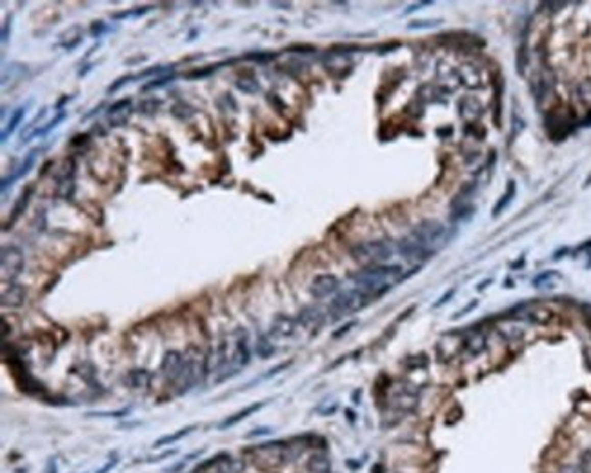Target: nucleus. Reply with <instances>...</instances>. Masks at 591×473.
Segmentation results:
<instances>
[{"instance_id": "nucleus-7", "label": "nucleus", "mask_w": 591, "mask_h": 473, "mask_svg": "<svg viewBox=\"0 0 591 473\" xmlns=\"http://www.w3.org/2000/svg\"><path fill=\"white\" fill-rule=\"evenodd\" d=\"M182 369H184L182 353L171 349V351H167L166 355H164L162 362H160V371H162V375L167 381H173V382L179 381L180 375H182Z\"/></svg>"}, {"instance_id": "nucleus-31", "label": "nucleus", "mask_w": 591, "mask_h": 473, "mask_svg": "<svg viewBox=\"0 0 591 473\" xmlns=\"http://www.w3.org/2000/svg\"><path fill=\"white\" fill-rule=\"evenodd\" d=\"M275 57H277V53H262V51L246 55V58H250V60H257V62H269V60H273Z\"/></svg>"}, {"instance_id": "nucleus-6", "label": "nucleus", "mask_w": 591, "mask_h": 473, "mask_svg": "<svg viewBox=\"0 0 591 473\" xmlns=\"http://www.w3.org/2000/svg\"><path fill=\"white\" fill-rule=\"evenodd\" d=\"M446 235V228L437 222V220H426L421 226H416V229L413 231V239L421 246H424L428 251L433 253V249L437 248L438 242L444 239Z\"/></svg>"}, {"instance_id": "nucleus-39", "label": "nucleus", "mask_w": 591, "mask_h": 473, "mask_svg": "<svg viewBox=\"0 0 591 473\" xmlns=\"http://www.w3.org/2000/svg\"><path fill=\"white\" fill-rule=\"evenodd\" d=\"M355 324H357V322H350V324H346V326H344V328H342V329H340V332H335V333H333V337H340V335H342V333H346V332H350V329H351V328H353Z\"/></svg>"}, {"instance_id": "nucleus-20", "label": "nucleus", "mask_w": 591, "mask_h": 473, "mask_svg": "<svg viewBox=\"0 0 591 473\" xmlns=\"http://www.w3.org/2000/svg\"><path fill=\"white\" fill-rule=\"evenodd\" d=\"M128 382L131 388H144L150 384V373L146 369H133L128 375Z\"/></svg>"}, {"instance_id": "nucleus-25", "label": "nucleus", "mask_w": 591, "mask_h": 473, "mask_svg": "<svg viewBox=\"0 0 591 473\" xmlns=\"http://www.w3.org/2000/svg\"><path fill=\"white\" fill-rule=\"evenodd\" d=\"M484 348H486V341H484L482 335H473L471 339H467L466 349L471 355H479L480 351H484Z\"/></svg>"}, {"instance_id": "nucleus-41", "label": "nucleus", "mask_w": 591, "mask_h": 473, "mask_svg": "<svg viewBox=\"0 0 591 473\" xmlns=\"http://www.w3.org/2000/svg\"><path fill=\"white\" fill-rule=\"evenodd\" d=\"M584 471L586 473H591V455H586L584 457Z\"/></svg>"}, {"instance_id": "nucleus-44", "label": "nucleus", "mask_w": 591, "mask_h": 473, "mask_svg": "<svg viewBox=\"0 0 591 473\" xmlns=\"http://www.w3.org/2000/svg\"><path fill=\"white\" fill-rule=\"evenodd\" d=\"M2 326H4V339H8V322L2 320Z\"/></svg>"}, {"instance_id": "nucleus-38", "label": "nucleus", "mask_w": 591, "mask_h": 473, "mask_svg": "<svg viewBox=\"0 0 591 473\" xmlns=\"http://www.w3.org/2000/svg\"><path fill=\"white\" fill-rule=\"evenodd\" d=\"M287 366H289V362H284V364H279L277 366V368H273V369H269V373L266 375V377H273V375H277V373H280V369H286Z\"/></svg>"}, {"instance_id": "nucleus-5", "label": "nucleus", "mask_w": 591, "mask_h": 473, "mask_svg": "<svg viewBox=\"0 0 591 473\" xmlns=\"http://www.w3.org/2000/svg\"><path fill=\"white\" fill-rule=\"evenodd\" d=\"M26 268V258L24 251L17 246H4L2 253H0V273H2V280H15L24 273Z\"/></svg>"}, {"instance_id": "nucleus-15", "label": "nucleus", "mask_w": 591, "mask_h": 473, "mask_svg": "<svg viewBox=\"0 0 591 473\" xmlns=\"http://www.w3.org/2000/svg\"><path fill=\"white\" fill-rule=\"evenodd\" d=\"M309 473H331V461L326 453H313L306 462Z\"/></svg>"}, {"instance_id": "nucleus-18", "label": "nucleus", "mask_w": 591, "mask_h": 473, "mask_svg": "<svg viewBox=\"0 0 591 473\" xmlns=\"http://www.w3.org/2000/svg\"><path fill=\"white\" fill-rule=\"evenodd\" d=\"M264 406V403H257V404H251V406L244 408V410L237 411L235 415L228 417V419L224 420V422H220V430H224V428H229V426H235L237 422H240V420L248 419V417L251 415V413H255V411H258L260 408Z\"/></svg>"}, {"instance_id": "nucleus-3", "label": "nucleus", "mask_w": 591, "mask_h": 473, "mask_svg": "<svg viewBox=\"0 0 591 473\" xmlns=\"http://www.w3.org/2000/svg\"><path fill=\"white\" fill-rule=\"evenodd\" d=\"M251 453L255 455V464L260 466V468H279V466L286 464L289 459H291V453H289V446L286 442H266V444H260L257 448H251Z\"/></svg>"}, {"instance_id": "nucleus-37", "label": "nucleus", "mask_w": 591, "mask_h": 473, "mask_svg": "<svg viewBox=\"0 0 591 473\" xmlns=\"http://www.w3.org/2000/svg\"><path fill=\"white\" fill-rule=\"evenodd\" d=\"M271 432H273L271 428H257L255 432H250L246 437H250V439H251V437H258V435H269Z\"/></svg>"}, {"instance_id": "nucleus-10", "label": "nucleus", "mask_w": 591, "mask_h": 473, "mask_svg": "<svg viewBox=\"0 0 591 473\" xmlns=\"http://www.w3.org/2000/svg\"><path fill=\"white\" fill-rule=\"evenodd\" d=\"M251 359V351H250V337H248L246 329L238 328L235 332V355H233V362L235 368H242L246 366Z\"/></svg>"}, {"instance_id": "nucleus-40", "label": "nucleus", "mask_w": 591, "mask_h": 473, "mask_svg": "<svg viewBox=\"0 0 591 473\" xmlns=\"http://www.w3.org/2000/svg\"><path fill=\"white\" fill-rule=\"evenodd\" d=\"M117 462H118V459H117V457H113V461H109V462H108V464H106V466H104V468L100 469V471H98V473H106V471H108V469H111V468H113V466L117 464Z\"/></svg>"}, {"instance_id": "nucleus-14", "label": "nucleus", "mask_w": 591, "mask_h": 473, "mask_svg": "<svg viewBox=\"0 0 591 473\" xmlns=\"http://www.w3.org/2000/svg\"><path fill=\"white\" fill-rule=\"evenodd\" d=\"M297 329V322L287 315H277L271 322V333L275 337H291Z\"/></svg>"}, {"instance_id": "nucleus-24", "label": "nucleus", "mask_w": 591, "mask_h": 473, "mask_svg": "<svg viewBox=\"0 0 591 473\" xmlns=\"http://www.w3.org/2000/svg\"><path fill=\"white\" fill-rule=\"evenodd\" d=\"M66 116H67V113H66V111L57 113V116H55L53 121H50L46 126H42L40 129H35V133H33V135H31V138H33V137H44V135H47V133H50L51 129L57 128V126H59L60 122H62L64 119H66Z\"/></svg>"}, {"instance_id": "nucleus-28", "label": "nucleus", "mask_w": 591, "mask_h": 473, "mask_svg": "<svg viewBox=\"0 0 591 473\" xmlns=\"http://www.w3.org/2000/svg\"><path fill=\"white\" fill-rule=\"evenodd\" d=\"M171 80H173V75H162V77H157V79L150 80L147 84H144L142 86V91H150V89H157V87H162L166 86V84H169Z\"/></svg>"}, {"instance_id": "nucleus-34", "label": "nucleus", "mask_w": 591, "mask_h": 473, "mask_svg": "<svg viewBox=\"0 0 591 473\" xmlns=\"http://www.w3.org/2000/svg\"><path fill=\"white\" fill-rule=\"evenodd\" d=\"M129 410H118V411H98V413H88V415H96V417H124L128 415Z\"/></svg>"}, {"instance_id": "nucleus-12", "label": "nucleus", "mask_w": 591, "mask_h": 473, "mask_svg": "<svg viewBox=\"0 0 591 473\" xmlns=\"http://www.w3.org/2000/svg\"><path fill=\"white\" fill-rule=\"evenodd\" d=\"M73 175H75V162L69 158L64 162V168L59 175V195L64 199H71V195H73V190H75Z\"/></svg>"}, {"instance_id": "nucleus-4", "label": "nucleus", "mask_w": 591, "mask_h": 473, "mask_svg": "<svg viewBox=\"0 0 591 473\" xmlns=\"http://www.w3.org/2000/svg\"><path fill=\"white\" fill-rule=\"evenodd\" d=\"M370 297L366 293H362L360 290H348L342 291L331 300L329 304V312L335 313L333 319H340V317L346 315H353V313L360 312L362 308H366L370 304Z\"/></svg>"}, {"instance_id": "nucleus-2", "label": "nucleus", "mask_w": 591, "mask_h": 473, "mask_svg": "<svg viewBox=\"0 0 591 473\" xmlns=\"http://www.w3.org/2000/svg\"><path fill=\"white\" fill-rule=\"evenodd\" d=\"M351 257L364 266H379L393 257V246L386 241L358 242L351 248Z\"/></svg>"}, {"instance_id": "nucleus-16", "label": "nucleus", "mask_w": 591, "mask_h": 473, "mask_svg": "<svg viewBox=\"0 0 591 473\" xmlns=\"http://www.w3.org/2000/svg\"><path fill=\"white\" fill-rule=\"evenodd\" d=\"M299 322L304 326V328H318L322 322H324V315L318 308H304L299 315Z\"/></svg>"}, {"instance_id": "nucleus-33", "label": "nucleus", "mask_w": 591, "mask_h": 473, "mask_svg": "<svg viewBox=\"0 0 591 473\" xmlns=\"http://www.w3.org/2000/svg\"><path fill=\"white\" fill-rule=\"evenodd\" d=\"M440 24V20H416L408 26L409 29H424V28H435Z\"/></svg>"}, {"instance_id": "nucleus-32", "label": "nucleus", "mask_w": 591, "mask_h": 473, "mask_svg": "<svg viewBox=\"0 0 591 473\" xmlns=\"http://www.w3.org/2000/svg\"><path fill=\"white\" fill-rule=\"evenodd\" d=\"M133 79H135L133 75H126V77H120V79H118L117 82H113L111 86L108 87V93H115V91H118V89H120V87L124 86V84L131 82V80H133Z\"/></svg>"}, {"instance_id": "nucleus-13", "label": "nucleus", "mask_w": 591, "mask_h": 473, "mask_svg": "<svg viewBox=\"0 0 591 473\" xmlns=\"http://www.w3.org/2000/svg\"><path fill=\"white\" fill-rule=\"evenodd\" d=\"M37 153H38V150H31L30 153L24 157V160L20 162V166L17 168V171H15L11 177H4V179H2V191H4V193H6V190H8V186H11L15 180L22 179V177H26V175L30 173L31 168L35 166V158H37Z\"/></svg>"}, {"instance_id": "nucleus-23", "label": "nucleus", "mask_w": 591, "mask_h": 473, "mask_svg": "<svg viewBox=\"0 0 591 473\" xmlns=\"http://www.w3.org/2000/svg\"><path fill=\"white\" fill-rule=\"evenodd\" d=\"M147 11H151V6H144V8H135V9H128V11H118L113 13L111 18L113 20H124V18H137L146 15Z\"/></svg>"}, {"instance_id": "nucleus-35", "label": "nucleus", "mask_w": 591, "mask_h": 473, "mask_svg": "<svg viewBox=\"0 0 591 473\" xmlns=\"http://www.w3.org/2000/svg\"><path fill=\"white\" fill-rule=\"evenodd\" d=\"M89 31H91L93 37H100V35L104 33V31H108V28L104 26V22L98 20V22H93L91 28H89Z\"/></svg>"}, {"instance_id": "nucleus-26", "label": "nucleus", "mask_w": 591, "mask_h": 473, "mask_svg": "<svg viewBox=\"0 0 591 473\" xmlns=\"http://www.w3.org/2000/svg\"><path fill=\"white\" fill-rule=\"evenodd\" d=\"M171 113H173V116L180 119V121H187L189 116L195 115V109H193L191 106L184 104V102H179V104H175L171 108Z\"/></svg>"}, {"instance_id": "nucleus-29", "label": "nucleus", "mask_w": 591, "mask_h": 473, "mask_svg": "<svg viewBox=\"0 0 591 473\" xmlns=\"http://www.w3.org/2000/svg\"><path fill=\"white\" fill-rule=\"evenodd\" d=\"M30 195H31V190H28L24 195L18 199V202L15 204V208H13V215H11V222H13V220H17L18 217H20V213L26 209V206H28V202H30Z\"/></svg>"}, {"instance_id": "nucleus-8", "label": "nucleus", "mask_w": 591, "mask_h": 473, "mask_svg": "<svg viewBox=\"0 0 591 473\" xmlns=\"http://www.w3.org/2000/svg\"><path fill=\"white\" fill-rule=\"evenodd\" d=\"M338 286H340V282H338V278L335 275H318V277L313 278L311 282V295L315 299H326L329 295H333L338 290Z\"/></svg>"}, {"instance_id": "nucleus-27", "label": "nucleus", "mask_w": 591, "mask_h": 473, "mask_svg": "<svg viewBox=\"0 0 591 473\" xmlns=\"http://www.w3.org/2000/svg\"><path fill=\"white\" fill-rule=\"evenodd\" d=\"M513 195H515V182H509V190L506 191V193H504V195H502V199L499 200V204H497L495 209H493V215H495V217L499 215V213L502 211V209L506 208V206H508L509 202H511Z\"/></svg>"}, {"instance_id": "nucleus-30", "label": "nucleus", "mask_w": 591, "mask_h": 473, "mask_svg": "<svg viewBox=\"0 0 591 473\" xmlns=\"http://www.w3.org/2000/svg\"><path fill=\"white\" fill-rule=\"evenodd\" d=\"M129 104H131V99H120V100H117V102H115V104H111L108 108V115L111 116V115H117V113H120V111H124V109H128L129 108Z\"/></svg>"}, {"instance_id": "nucleus-22", "label": "nucleus", "mask_w": 591, "mask_h": 473, "mask_svg": "<svg viewBox=\"0 0 591 473\" xmlns=\"http://www.w3.org/2000/svg\"><path fill=\"white\" fill-rule=\"evenodd\" d=\"M255 349H257V355L260 359H269L271 355H273V351H275V348H273V344L269 342V339H267L266 335H260L257 341V346H255Z\"/></svg>"}, {"instance_id": "nucleus-21", "label": "nucleus", "mask_w": 591, "mask_h": 473, "mask_svg": "<svg viewBox=\"0 0 591 473\" xmlns=\"http://www.w3.org/2000/svg\"><path fill=\"white\" fill-rule=\"evenodd\" d=\"M237 87L242 93H246V95H253V93L260 91V84H258L257 79H253V77H240V79L237 80Z\"/></svg>"}, {"instance_id": "nucleus-1", "label": "nucleus", "mask_w": 591, "mask_h": 473, "mask_svg": "<svg viewBox=\"0 0 591 473\" xmlns=\"http://www.w3.org/2000/svg\"><path fill=\"white\" fill-rule=\"evenodd\" d=\"M402 278H404V273H402L400 266L379 264L370 266L366 270H360L358 273H355L353 284L355 290H360L370 299H375V297H380L382 293H386L393 284H397Z\"/></svg>"}, {"instance_id": "nucleus-11", "label": "nucleus", "mask_w": 591, "mask_h": 473, "mask_svg": "<svg viewBox=\"0 0 591 473\" xmlns=\"http://www.w3.org/2000/svg\"><path fill=\"white\" fill-rule=\"evenodd\" d=\"M26 297H28V290H26L22 284H9L8 288L2 290V299H0V304H2V308L15 310V308L24 306Z\"/></svg>"}, {"instance_id": "nucleus-17", "label": "nucleus", "mask_w": 591, "mask_h": 473, "mask_svg": "<svg viewBox=\"0 0 591 473\" xmlns=\"http://www.w3.org/2000/svg\"><path fill=\"white\" fill-rule=\"evenodd\" d=\"M28 106H30V102H28L26 106H20V108H17L15 111H13V115L9 116V121H8V124H6V128L2 129V142L8 140L9 135H13V133H15V129L18 128V124L24 121V115H26V111H28Z\"/></svg>"}, {"instance_id": "nucleus-43", "label": "nucleus", "mask_w": 591, "mask_h": 473, "mask_svg": "<svg viewBox=\"0 0 591 473\" xmlns=\"http://www.w3.org/2000/svg\"><path fill=\"white\" fill-rule=\"evenodd\" d=\"M428 4H429V2H421V4H413V6H411V8H409V9H406V11H404V13H406V15H409V13H413V11H416V9H421V8H422V6H428Z\"/></svg>"}, {"instance_id": "nucleus-36", "label": "nucleus", "mask_w": 591, "mask_h": 473, "mask_svg": "<svg viewBox=\"0 0 591 473\" xmlns=\"http://www.w3.org/2000/svg\"><path fill=\"white\" fill-rule=\"evenodd\" d=\"M217 67L220 66H213V67H208V69H196V71H191V73H187V79H200V77H206L209 75V73H213V71L217 69Z\"/></svg>"}, {"instance_id": "nucleus-19", "label": "nucleus", "mask_w": 591, "mask_h": 473, "mask_svg": "<svg viewBox=\"0 0 591 473\" xmlns=\"http://www.w3.org/2000/svg\"><path fill=\"white\" fill-rule=\"evenodd\" d=\"M193 430H195V426H187V428H182V430H179V432L171 433V435H164V437H160V439H157V440H155V442H153V448H162V446H166V444H173V442L180 440V439H182V437L189 435V433H191Z\"/></svg>"}, {"instance_id": "nucleus-9", "label": "nucleus", "mask_w": 591, "mask_h": 473, "mask_svg": "<svg viewBox=\"0 0 591 473\" xmlns=\"http://www.w3.org/2000/svg\"><path fill=\"white\" fill-rule=\"evenodd\" d=\"M399 251L400 255L406 258V261L409 262H418V261H424V258L431 257V251H428V249L424 248V246H421L418 242L413 239V236H408V239H402V241L399 242Z\"/></svg>"}, {"instance_id": "nucleus-42", "label": "nucleus", "mask_w": 591, "mask_h": 473, "mask_svg": "<svg viewBox=\"0 0 591 473\" xmlns=\"http://www.w3.org/2000/svg\"><path fill=\"white\" fill-rule=\"evenodd\" d=\"M453 293H455V290H451V291H448V293H446V295H444V297H442V299H440V300H438V302H437V304H435V306H437V308H438V306H442V304H444V302H448V299H451V295H453Z\"/></svg>"}]
</instances>
